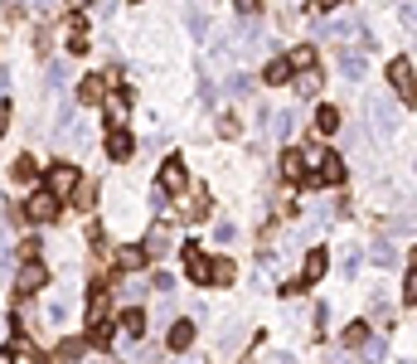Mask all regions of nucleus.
<instances>
[{"label": "nucleus", "instance_id": "22", "mask_svg": "<svg viewBox=\"0 0 417 364\" xmlns=\"http://www.w3.org/2000/svg\"><path fill=\"white\" fill-rule=\"evenodd\" d=\"M121 331H126V336H146V311L126 306V311H121Z\"/></svg>", "mask_w": 417, "mask_h": 364}, {"label": "nucleus", "instance_id": "4", "mask_svg": "<svg viewBox=\"0 0 417 364\" xmlns=\"http://www.w3.org/2000/svg\"><path fill=\"white\" fill-rule=\"evenodd\" d=\"M44 282H49V267H44V262H25V267L15 272V296H34Z\"/></svg>", "mask_w": 417, "mask_h": 364}, {"label": "nucleus", "instance_id": "44", "mask_svg": "<svg viewBox=\"0 0 417 364\" xmlns=\"http://www.w3.org/2000/svg\"><path fill=\"white\" fill-rule=\"evenodd\" d=\"M29 5H34V10H44V5H54V0H29Z\"/></svg>", "mask_w": 417, "mask_h": 364}, {"label": "nucleus", "instance_id": "26", "mask_svg": "<svg viewBox=\"0 0 417 364\" xmlns=\"http://www.w3.org/2000/svg\"><path fill=\"white\" fill-rule=\"evenodd\" d=\"M291 83H296V92H301V97H315V92H320V73L310 68V73H301V78H291Z\"/></svg>", "mask_w": 417, "mask_h": 364}, {"label": "nucleus", "instance_id": "7", "mask_svg": "<svg viewBox=\"0 0 417 364\" xmlns=\"http://www.w3.org/2000/svg\"><path fill=\"white\" fill-rule=\"evenodd\" d=\"M107 156L112 161H131V156H136V141H131L126 127H112L107 132Z\"/></svg>", "mask_w": 417, "mask_h": 364}, {"label": "nucleus", "instance_id": "13", "mask_svg": "<svg viewBox=\"0 0 417 364\" xmlns=\"http://www.w3.org/2000/svg\"><path fill=\"white\" fill-rule=\"evenodd\" d=\"M107 311H112L107 287H92V291H87V326H92V321H107Z\"/></svg>", "mask_w": 417, "mask_h": 364}, {"label": "nucleus", "instance_id": "37", "mask_svg": "<svg viewBox=\"0 0 417 364\" xmlns=\"http://www.w3.org/2000/svg\"><path fill=\"white\" fill-rule=\"evenodd\" d=\"M228 92H238V97H243V92H252V78H228Z\"/></svg>", "mask_w": 417, "mask_h": 364}, {"label": "nucleus", "instance_id": "32", "mask_svg": "<svg viewBox=\"0 0 417 364\" xmlns=\"http://www.w3.org/2000/svg\"><path fill=\"white\" fill-rule=\"evenodd\" d=\"M34 175H39V166H34V156H20V161H15V180H34Z\"/></svg>", "mask_w": 417, "mask_h": 364}, {"label": "nucleus", "instance_id": "34", "mask_svg": "<svg viewBox=\"0 0 417 364\" xmlns=\"http://www.w3.org/2000/svg\"><path fill=\"white\" fill-rule=\"evenodd\" d=\"M87 345L83 340H63V345H58V355H63V360H78V355H83Z\"/></svg>", "mask_w": 417, "mask_h": 364}, {"label": "nucleus", "instance_id": "10", "mask_svg": "<svg viewBox=\"0 0 417 364\" xmlns=\"http://www.w3.org/2000/svg\"><path fill=\"white\" fill-rule=\"evenodd\" d=\"M185 272L195 282H209V262H204V248L199 243H185Z\"/></svg>", "mask_w": 417, "mask_h": 364}, {"label": "nucleus", "instance_id": "33", "mask_svg": "<svg viewBox=\"0 0 417 364\" xmlns=\"http://www.w3.org/2000/svg\"><path fill=\"white\" fill-rule=\"evenodd\" d=\"M73 204H78V209H92V204H97V185H78Z\"/></svg>", "mask_w": 417, "mask_h": 364}, {"label": "nucleus", "instance_id": "36", "mask_svg": "<svg viewBox=\"0 0 417 364\" xmlns=\"http://www.w3.org/2000/svg\"><path fill=\"white\" fill-rule=\"evenodd\" d=\"M233 238H238V228H233V224H219V228H214V243H233Z\"/></svg>", "mask_w": 417, "mask_h": 364}, {"label": "nucleus", "instance_id": "2", "mask_svg": "<svg viewBox=\"0 0 417 364\" xmlns=\"http://www.w3.org/2000/svg\"><path fill=\"white\" fill-rule=\"evenodd\" d=\"M364 107H369V122H374L379 136H393L398 132V107H393L389 97H364Z\"/></svg>", "mask_w": 417, "mask_h": 364}, {"label": "nucleus", "instance_id": "6", "mask_svg": "<svg viewBox=\"0 0 417 364\" xmlns=\"http://www.w3.org/2000/svg\"><path fill=\"white\" fill-rule=\"evenodd\" d=\"M54 214H58V195H49V190H44V195H29L25 219H34V224H49Z\"/></svg>", "mask_w": 417, "mask_h": 364}, {"label": "nucleus", "instance_id": "43", "mask_svg": "<svg viewBox=\"0 0 417 364\" xmlns=\"http://www.w3.org/2000/svg\"><path fill=\"white\" fill-rule=\"evenodd\" d=\"M15 355H20L15 345H10V350H0V364H15Z\"/></svg>", "mask_w": 417, "mask_h": 364}, {"label": "nucleus", "instance_id": "27", "mask_svg": "<svg viewBox=\"0 0 417 364\" xmlns=\"http://www.w3.org/2000/svg\"><path fill=\"white\" fill-rule=\"evenodd\" d=\"M272 132H277V136L286 141L291 132H296V112H272Z\"/></svg>", "mask_w": 417, "mask_h": 364}, {"label": "nucleus", "instance_id": "5", "mask_svg": "<svg viewBox=\"0 0 417 364\" xmlns=\"http://www.w3.org/2000/svg\"><path fill=\"white\" fill-rule=\"evenodd\" d=\"M185 185H190V170H185L180 156H170L166 166H161V190H166V195H180Z\"/></svg>", "mask_w": 417, "mask_h": 364}, {"label": "nucleus", "instance_id": "46", "mask_svg": "<svg viewBox=\"0 0 417 364\" xmlns=\"http://www.w3.org/2000/svg\"><path fill=\"white\" fill-rule=\"evenodd\" d=\"M195 5H204V0H195Z\"/></svg>", "mask_w": 417, "mask_h": 364}, {"label": "nucleus", "instance_id": "12", "mask_svg": "<svg viewBox=\"0 0 417 364\" xmlns=\"http://www.w3.org/2000/svg\"><path fill=\"white\" fill-rule=\"evenodd\" d=\"M233 39H238V49H243V54H257V49H262V29L252 25V20H243V25H238V34H233Z\"/></svg>", "mask_w": 417, "mask_h": 364}, {"label": "nucleus", "instance_id": "41", "mask_svg": "<svg viewBox=\"0 0 417 364\" xmlns=\"http://www.w3.org/2000/svg\"><path fill=\"white\" fill-rule=\"evenodd\" d=\"M267 364H296V360H291L286 350H277V355H272V360H267Z\"/></svg>", "mask_w": 417, "mask_h": 364}, {"label": "nucleus", "instance_id": "21", "mask_svg": "<svg viewBox=\"0 0 417 364\" xmlns=\"http://www.w3.org/2000/svg\"><path fill=\"white\" fill-rule=\"evenodd\" d=\"M291 78H296V73H291V63H286V58H277V63H267V73H262V83H277V87H286Z\"/></svg>", "mask_w": 417, "mask_h": 364}, {"label": "nucleus", "instance_id": "19", "mask_svg": "<svg viewBox=\"0 0 417 364\" xmlns=\"http://www.w3.org/2000/svg\"><path fill=\"white\" fill-rule=\"evenodd\" d=\"M166 248H170V228L156 224L151 228V238H146V257H166Z\"/></svg>", "mask_w": 417, "mask_h": 364}, {"label": "nucleus", "instance_id": "40", "mask_svg": "<svg viewBox=\"0 0 417 364\" xmlns=\"http://www.w3.org/2000/svg\"><path fill=\"white\" fill-rule=\"evenodd\" d=\"M233 5H238V10H243V15H252V10H257V5H262V0H233Z\"/></svg>", "mask_w": 417, "mask_h": 364}, {"label": "nucleus", "instance_id": "17", "mask_svg": "<svg viewBox=\"0 0 417 364\" xmlns=\"http://www.w3.org/2000/svg\"><path fill=\"white\" fill-rule=\"evenodd\" d=\"M233 277H238V267H233L228 257H214V262H209V282H214V287H233Z\"/></svg>", "mask_w": 417, "mask_h": 364}, {"label": "nucleus", "instance_id": "45", "mask_svg": "<svg viewBox=\"0 0 417 364\" xmlns=\"http://www.w3.org/2000/svg\"><path fill=\"white\" fill-rule=\"evenodd\" d=\"M68 5H73V10H83V5H92V0H68Z\"/></svg>", "mask_w": 417, "mask_h": 364}, {"label": "nucleus", "instance_id": "35", "mask_svg": "<svg viewBox=\"0 0 417 364\" xmlns=\"http://www.w3.org/2000/svg\"><path fill=\"white\" fill-rule=\"evenodd\" d=\"M359 355H364L369 364H379V360H384V345H379V340H364V350H359Z\"/></svg>", "mask_w": 417, "mask_h": 364}, {"label": "nucleus", "instance_id": "9", "mask_svg": "<svg viewBox=\"0 0 417 364\" xmlns=\"http://www.w3.org/2000/svg\"><path fill=\"white\" fill-rule=\"evenodd\" d=\"M325 267H330L325 248H310V252H306V267H301V277H296V282H301V287H310V282H320V277H325Z\"/></svg>", "mask_w": 417, "mask_h": 364}, {"label": "nucleus", "instance_id": "48", "mask_svg": "<svg viewBox=\"0 0 417 364\" xmlns=\"http://www.w3.org/2000/svg\"><path fill=\"white\" fill-rule=\"evenodd\" d=\"M243 364H248V360H243Z\"/></svg>", "mask_w": 417, "mask_h": 364}, {"label": "nucleus", "instance_id": "16", "mask_svg": "<svg viewBox=\"0 0 417 364\" xmlns=\"http://www.w3.org/2000/svg\"><path fill=\"white\" fill-rule=\"evenodd\" d=\"M340 73L354 83V78H364V54L359 49H340Z\"/></svg>", "mask_w": 417, "mask_h": 364}, {"label": "nucleus", "instance_id": "14", "mask_svg": "<svg viewBox=\"0 0 417 364\" xmlns=\"http://www.w3.org/2000/svg\"><path fill=\"white\" fill-rule=\"evenodd\" d=\"M166 345L170 350H190V345H195V321H175L170 336H166Z\"/></svg>", "mask_w": 417, "mask_h": 364}, {"label": "nucleus", "instance_id": "30", "mask_svg": "<svg viewBox=\"0 0 417 364\" xmlns=\"http://www.w3.org/2000/svg\"><path fill=\"white\" fill-rule=\"evenodd\" d=\"M369 257H374L379 267H393V243H384V238H379V243L369 248Z\"/></svg>", "mask_w": 417, "mask_h": 364}, {"label": "nucleus", "instance_id": "15", "mask_svg": "<svg viewBox=\"0 0 417 364\" xmlns=\"http://www.w3.org/2000/svg\"><path fill=\"white\" fill-rule=\"evenodd\" d=\"M286 63H291V73H310V68H315V44H296V49L286 54Z\"/></svg>", "mask_w": 417, "mask_h": 364}, {"label": "nucleus", "instance_id": "8", "mask_svg": "<svg viewBox=\"0 0 417 364\" xmlns=\"http://www.w3.org/2000/svg\"><path fill=\"white\" fill-rule=\"evenodd\" d=\"M389 83L403 92V97H417V83H413V63L408 58H393L389 63Z\"/></svg>", "mask_w": 417, "mask_h": 364}, {"label": "nucleus", "instance_id": "24", "mask_svg": "<svg viewBox=\"0 0 417 364\" xmlns=\"http://www.w3.org/2000/svg\"><path fill=\"white\" fill-rule=\"evenodd\" d=\"M107 117H112V127H126V92H112L107 97Z\"/></svg>", "mask_w": 417, "mask_h": 364}, {"label": "nucleus", "instance_id": "25", "mask_svg": "<svg viewBox=\"0 0 417 364\" xmlns=\"http://www.w3.org/2000/svg\"><path fill=\"white\" fill-rule=\"evenodd\" d=\"M117 262H121L126 272H141V267H146V248H121L117 252Z\"/></svg>", "mask_w": 417, "mask_h": 364}, {"label": "nucleus", "instance_id": "47", "mask_svg": "<svg viewBox=\"0 0 417 364\" xmlns=\"http://www.w3.org/2000/svg\"><path fill=\"white\" fill-rule=\"evenodd\" d=\"M180 364H190V360H180Z\"/></svg>", "mask_w": 417, "mask_h": 364}, {"label": "nucleus", "instance_id": "3", "mask_svg": "<svg viewBox=\"0 0 417 364\" xmlns=\"http://www.w3.org/2000/svg\"><path fill=\"white\" fill-rule=\"evenodd\" d=\"M78 185H83V175L73 166H49V175H44V190L49 195H78Z\"/></svg>", "mask_w": 417, "mask_h": 364}, {"label": "nucleus", "instance_id": "23", "mask_svg": "<svg viewBox=\"0 0 417 364\" xmlns=\"http://www.w3.org/2000/svg\"><path fill=\"white\" fill-rule=\"evenodd\" d=\"M102 92H107V83H102L97 73H87L83 83H78V97H83V102H102Z\"/></svg>", "mask_w": 417, "mask_h": 364}, {"label": "nucleus", "instance_id": "11", "mask_svg": "<svg viewBox=\"0 0 417 364\" xmlns=\"http://www.w3.org/2000/svg\"><path fill=\"white\" fill-rule=\"evenodd\" d=\"M68 49H73V54H83V49H87V20H83V10L68 15Z\"/></svg>", "mask_w": 417, "mask_h": 364}, {"label": "nucleus", "instance_id": "38", "mask_svg": "<svg viewBox=\"0 0 417 364\" xmlns=\"http://www.w3.org/2000/svg\"><path fill=\"white\" fill-rule=\"evenodd\" d=\"M190 29H195V34H209V20H204L199 10H190Z\"/></svg>", "mask_w": 417, "mask_h": 364}, {"label": "nucleus", "instance_id": "31", "mask_svg": "<svg viewBox=\"0 0 417 364\" xmlns=\"http://www.w3.org/2000/svg\"><path fill=\"white\" fill-rule=\"evenodd\" d=\"M364 340H369V326H364V321H354V326L345 331V345H350V350H359Z\"/></svg>", "mask_w": 417, "mask_h": 364}, {"label": "nucleus", "instance_id": "1", "mask_svg": "<svg viewBox=\"0 0 417 364\" xmlns=\"http://www.w3.org/2000/svg\"><path fill=\"white\" fill-rule=\"evenodd\" d=\"M306 170H315L320 185H340L345 180V161L335 151H306Z\"/></svg>", "mask_w": 417, "mask_h": 364}, {"label": "nucleus", "instance_id": "18", "mask_svg": "<svg viewBox=\"0 0 417 364\" xmlns=\"http://www.w3.org/2000/svg\"><path fill=\"white\" fill-rule=\"evenodd\" d=\"M315 132H320V136H330V132H340V112H335L330 102H320V107H315Z\"/></svg>", "mask_w": 417, "mask_h": 364}, {"label": "nucleus", "instance_id": "42", "mask_svg": "<svg viewBox=\"0 0 417 364\" xmlns=\"http://www.w3.org/2000/svg\"><path fill=\"white\" fill-rule=\"evenodd\" d=\"M335 5H345V0H315V10L325 15V10H335Z\"/></svg>", "mask_w": 417, "mask_h": 364}, {"label": "nucleus", "instance_id": "20", "mask_svg": "<svg viewBox=\"0 0 417 364\" xmlns=\"http://www.w3.org/2000/svg\"><path fill=\"white\" fill-rule=\"evenodd\" d=\"M281 175H286V180H301V175H306V151H286V156H281Z\"/></svg>", "mask_w": 417, "mask_h": 364}, {"label": "nucleus", "instance_id": "29", "mask_svg": "<svg viewBox=\"0 0 417 364\" xmlns=\"http://www.w3.org/2000/svg\"><path fill=\"white\" fill-rule=\"evenodd\" d=\"M87 331H92V345H97V350H107V345H112V326H107V321H92Z\"/></svg>", "mask_w": 417, "mask_h": 364}, {"label": "nucleus", "instance_id": "39", "mask_svg": "<svg viewBox=\"0 0 417 364\" xmlns=\"http://www.w3.org/2000/svg\"><path fill=\"white\" fill-rule=\"evenodd\" d=\"M20 252H25V262H34V257H39V238H25V243H20Z\"/></svg>", "mask_w": 417, "mask_h": 364}, {"label": "nucleus", "instance_id": "28", "mask_svg": "<svg viewBox=\"0 0 417 364\" xmlns=\"http://www.w3.org/2000/svg\"><path fill=\"white\" fill-rule=\"evenodd\" d=\"M408 262H413V272H408V282H403V301L413 306V301H417V248H413V257H408Z\"/></svg>", "mask_w": 417, "mask_h": 364}]
</instances>
